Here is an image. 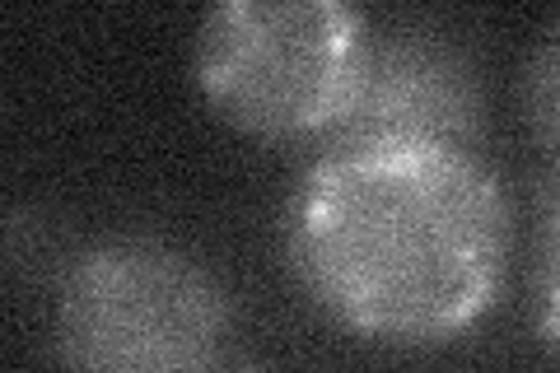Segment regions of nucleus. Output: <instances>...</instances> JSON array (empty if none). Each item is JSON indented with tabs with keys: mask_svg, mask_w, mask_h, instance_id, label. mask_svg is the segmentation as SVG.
I'll use <instances>...</instances> for the list:
<instances>
[{
	"mask_svg": "<svg viewBox=\"0 0 560 373\" xmlns=\"http://www.w3.org/2000/svg\"><path fill=\"white\" fill-rule=\"evenodd\" d=\"M290 261L341 327L397 346L467 331L510 276V197L471 150H327L290 201Z\"/></svg>",
	"mask_w": 560,
	"mask_h": 373,
	"instance_id": "1",
	"label": "nucleus"
},
{
	"mask_svg": "<svg viewBox=\"0 0 560 373\" xmlns=\"http://www.w3.org/2000/svg\"><path fill=\"white\" fill-rule=\"evenodd\" d=\"M230 294L164 238H108L75 257L57 294L70 373H215Z\"/></svg>",
	"mask_w": 560,
	"mask_h": 373,
	"instance_id": "2",
	"label": "nucleus"
},
{
	"mask_svg": "<svg viewBox=\"0 0 560 373\" xmlns=\"http://www.w3.org/2000/svg\"><path fill=\"white\" fill-rule=\"evenodd\" d=\"M364 43V14L341 0H224L197 33V80L238 131L327 136L350 108Z\"/></svg>",
	"mask_w": 560,
	"mask_h": 373,
	"instance_id": "3",
	"label": "nucleus"
},
{
	"mask_svg": "<svg viewBox=\"0 0 560 373\" xmlns=\"http://www.w3.org/2000/svg\"><path fill=\"white\" fill-rule=\"evenodd\" d=\"M481 127V94L463 51L420 28L370 33L350 108L323 136V150L360 145H453L467 150Z\"/></svg>",
	"mask_w": 560,
	"mask_h": 373,
	"instance_id": "4",
	"label": "nucleus"
},
{
	"mask_svg": "<svg viewBox=\"0 0 560 373\" xmlns=\"http://www.w3.org/2000/svg\"><path fill=\"white\" fill-rule=\"evenodd\" d=\"M523 113H528L537 145L560 168V28L537 43L528 70H523Z\"/></svg>",
	"mask_w": 560,
	"mask_h": 373,
	"instance_id": "5",
	"label": "nucleus"
},
{
	"mask_svg": "<svg viewBox=\"0 0 560 373\" xmlns=\"http://www.w3.org/2000/svg\"><path fill=\"white\" fill-rule=\"evenodd\" d=\"M537 317L541 336L560 354V201L541 220V266H537Z\"/></svg>",
	"mask_w": 560,
	"mask_h": 373,
	"instance_id": "6",
	"label": "nucleus"
}]
</instances>
